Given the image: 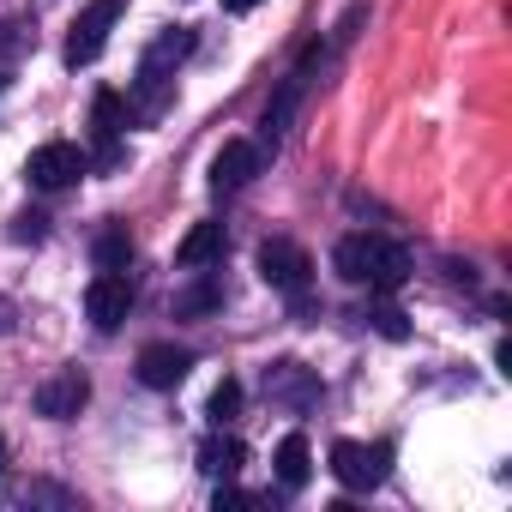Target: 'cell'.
<instances>
[{
	"label": "cell",
	"mask_w": 512,
	"mask_h": 512,
	"mask_svg": "<svg viewBox=\"0 0 512 512\" xmlns=\"http://www.w3.org/2000/svg\"><path fill=\"white\" fill-rule=\"evenodd\" d=\"M332 272H338L344 284H368V290L392 296V290L410 278V253H404L398 241L362 229V235H344V241L332 247Z\"/></svg>",
	"instance_id": "obj_1"
},
{
	"label": "cell",
	"mask_w": 512,
	"mask_h": 512,
	"mask_svg": "<svg viewBox=\"0 0 512 512\" xmlns=\"http://www.w3.org/2000/svg\"><path fill=\"white\" fill-rule=\"evenodd\" d=\"M386 470H392V446H386V440H374V446L338 440V446H332V476H338L350 494H374V488L386 482Z\"/></svg>",
	"instance_id": "obj_2"
},
{
	"label": "cell",
	"mask_w": 512,
	"mask_h": 512,
	"mask_svg": "<svg viewBox=\"0 0 512 512\" xmlns=\"http://www.w3.org/2000/svg\"><path fill=\"white\" fill-rule=\"evenodd\" d=\"M127 0H91V7L73 19V37H67V67H91L103 49H109V31L121 25Z\"/></svg>",
	"instance_id": "obj_3"
},
{
	"label": "cell",
	"mask_w": 512,
	"mask_h": 512,
	"mask_svg": "<svg viewBox=\"0 0 512 512\" xmlns=\"http://www.w3.org/2000/svg\"><path fill=\"white\" fill-rule=\"evenodd\" d=\"M260 278H266L272 290H284L290 302H302V296H308V278H314V260H308V247H296V241L272 235V241L260 247Z\"/></svg>",
	"instance_id": "obj_4"
},
{
	"label": "cell",
	"mask_w": 512,
	"mask_h": 512,
	"mask_svg": "<svg viewBox=\"0 0 512 512\" xmlns=\"http://www.w3.org/2000/svg\"><path fill=\"white\" fill-rule=\"evenodd\" d=\"M79 175H85V151L67 145V139H49V145H37V151L25 157V181L43 187V193H61V187H73Z\"/></svg>",
	"instance_id": "obj_5"
},
{
	"label": "cell",
	"mask_w": 512,
	"mask_h": 512,
	"mask_svg": "<svg viewBox=\"0 0 512 512\" xmlns=\"http://www.w3.org/2000/svg\"><path fill=\"white\" fill-rule=\"evenodd\" d=\"M127 308H133V284H127V272H97L91 290H85V314H91V326H97V332H115V326L127 320Z\"/></svg>",
	"instance_id": "obj_6"
},
{
	"label": "cell",
	"mask_w": 512,
	"mask_h": 512,
	"mask_svg": "<svg viewBox=\"0 0 512 512\" xmlns=\"http://www.w3.org/2000/svg\"><path fill=\"white\" fill-rule=\"evenodd\" d=\"M85 404H91V380L79 368H61L37 386V416H49V422H73Z\"/></svg>",
	"instance_id": "obj_7"
},
{
	"label": "cell",
	"mask_w": 512,
	"mask_h": 512,
	"mask_svg": "<svg viewBox=\"0 0 512 512\" xmlns=\"http://www.w3.org/2000/svg\"><path fill=\"white\" fill-rule=\"evenodd\" d=\"M266 151L260 145H247V139H229L217 157H211V193H241L253 175H260Z\"/></svg>",
	"instance_id": "obj_8"
},
{
	"label": "cell",
	"mask_w": 512,
	"mask_h": 512,
	"mask_svg": "<svg viewBox=\"0 0 512 512\" xmlns=\"http://www.w3.org/2000/svg\"><path fill=\"white\" fill-rule=\"evenodd\" d=\"M187 368H193V356L181 344H145L139 350V386H151V392H175L187 380Z\"/></svg>",
	"instance_id": "obj_9"
},
{
	"label": "cell",
	"mask_w": 512,
	"mask_h": 512,
	"mask_svg": "<svg viewBox=\"0 0 512 512\" xmlns=\"http://www.w3.org/2000/svg\"><path fill=\"white\" fill-rule=\"evenodd\" d=\"M169 97H175V73H169V67H157V61H139V79H133L127 115H139V121H157V115L169 109Z\"/></svg>",
	"instance_id": "obj_10"
},
{
	"label": "cell",
	"mask_w": 512,
	"mask_h": 512,
	"mask_svg": "<svg viewBox=\"0 0 512 512\" xmlns=\"http://www.w3.org/2000/svg\"><path fill=\"white\" fill-rule=\"evenodd\" d=\"M302 97H308V79H302V73H290V79L272 91V103H266V115H260V133H266V145H272V151H278V139L290 133V121H296Z\"/></svg>",
	"instance_id": "obj_11"
},
{
	"label": "cell",
	"mask_w": 512,
	"mask_h": 512,
	"mask_svg": "<svg viewBox=\"0 0 512 512\" xmlns=\"http://www.w3.org/2000/svg\"><path fill=\"white\" fill-rule=\"evenodd\" d=\"M241 464H247V446H241L235 434H211V440H199V470H205L211 482H235Z\"/></svg>",
	"instance_id": "obj_12"
},
{
	"label": "cell",
	"mask_w": 512,
	"mask_h": 512,
	"mask_svg": "<svg viewBox=\"0 0 512 512\" xmlns=\"http://www.w3.org/2000/svg\"><path fill=\"white\" fill-rule=\"evenodd\" d=\"M217 260H223V223H193L175 247V266L199 272V266H217Z\"/></svg>",
	"instance_id": "obj_13"
},
{
	"label": "cell",
	"mask_w": 512,
	"mask_h": 512,
	"mask_svg": "<svg viewBox=\"0 0 512 512\" xmlns=\"http://www.w3.org/2000/svg\"><path fill=\"white\" fill-rule=\"evenodd\" d=\"M266 392L272 398H290V404H314L320 398V386H314V374L302 362H272L266 368Z\"/></svg>",
	"instance_id": "obj_14"
},
{
	"label": "cell",
	"mask_w": 512,
	"mask_h": 512,
	"mask_svg": "<svg viewBox=\"0 0 512 512\" xmlns=\"http://www.w3.org/2000/svg\"><path fill=\"white\" fill-rule=\"evenodd\" d=\"M272 464H278V482H284V488H308V476H314V452H308V434H284Z\"/></svg>",
	"instance_id": "obj_15"
},
{
	"label": "cell",
	"mask_w": 512,
	"mask_h": 512,
	"mask_svg": "<svg viewBox=\"0 0 512 512\" xmlns=\"http://www.w3.org/2000/svg\"><path fill=\"white\" fill-rule=\"evenodd\" d=\"M91 260H97V272H127L133 266V235H127V223H109L91 241Z\"/></svg>",
	"instance_id": "obj_16"
},
{
	"label": "cell",
	"mask_w": 512,
	"mask_h": 512,
	"mask_svg": "<svg viewBox=\"0 0 512 512\" xmlns=\"http://www.w3.org/2000/svg\"><path fill=\"white\" fill-rule=\"evenodd\" d=\"M223 302V284L199 266V284H187V290H175V320H199V314H211Z\"/></svg>",
	"instance_id": "obj_17"
},
{
	"label": "cell",
	"mask_w": 512,
	"mask_h": 512,
	"mask_svg": "<svg viewBox=\"0 0 512 512\" xmlns=\"http://www.w3.org/2000/svg\"><path fill=\"white\" fill-rule=\"evenodd\" d=\"M205 416L223 428V422H235L241 416V380H223L217 392H211V404H205Z\"/></svg>",
	"instance_id": "obj_18"
},
{
	"label": "cell",
	"mask_w": 512,
	"mask_h": 512,
	"mask_svg": "<svg viewBox=\"0 0 512 512\" xmlns=\"http://www.w3.org/2000/svg\"><path fill=\"white\" fill-rule=\"evenodd\" d=\"M362 320H368L380 338H392V344H404V338H410V320H404L398 308H374V314H362Z\"/></svg>",
	"instance_id": "obj_19"
},
{
	"label": "cell",
	"mask_w": 512,
	"mask_h": 512,
	"mask_svg": "<svg viewBox=\"0 0 512 512\" xmlns=\"http://www.w3.org/2000/svg\"><path fill=\"white\" fill-rule=\"evenodd\" d=\"M43 223H49L43 211H19L13 217V241H43Z\"/></svg>",
	"instance_id": "obj_20"
},
{
	"label": "cell",
	"mask_w": 512,
	"mask_h": 512,
	"mask_svg": "<svg viewBox=\"0 0 512 512\" xmlns=\"http://www.w3.org/2000/svg\"><path fill=\"white\" fill-rule=\"evenodd\" d=\"M217 512H235V506H253V494H241L235 482H217V500H211Z\"/></svg>",
	"instance_id": "obj_21"
},
{
	"label": "cell",
	"mask_w": 512,
	"mask_h": 512,
	"mask_svg": "<svg viewBox=\"0 0 512 512\" xmlns=\"http://www.w3.org/2000/svg\"><path fill=\"white\" fill-rule=\"evenodd\" d=\"M25 500H55V506H73V494H67V488H49V482H31V488H25Z\"/></svg>",
	"instance_id": "obj_22"
},
{
	"label": "cell",
	"mask_w": 512,
	"mask_h": 512,
	"mask_svg": "<svg viewBox=\"0 0 512 512\" xmlns=\"http://www.w3.org/2000/svg\"><path fill=\"white\" fill-rule=\"evenodd\" d=\"M223 7H229V13H253V7H260V0H223Z\"/></svg>",
	"instance_id": "obj_23"
},
{
	"label": "cell",
	"mask_w": 512,
	"mask_h": 512,
	"mask_svg": "<svg viewBox=\"0 0 512 512\" xmlns=\"http://www.w3.org/2000/svg\"><path fill=\"white\" fill-rule=\"evenodd\" d=\"M0 332H13V302H0Z\"/></svg>",
	"instance_id": "obj_24"
},
{
	"label": "cell",
	"mask_w": 512,
	"mask_h": 512,
	"mask_svg": "<svg viewBox=\"0 0 512 512\" xmlns=\"http://www.w3.org/2000/svg\"><path fill=\"white\" fill-rule=\"evenodd\" d=\"M0 470H7V434H0Z\"/></svg>",
	"instance_id": "obj_25"
},
{
	"label": "cell",
	"mask_w": 512,
	"mask_h": 512,
	"mask_svg": "<svg viewBox=\"0 0 512 512\" xmlns=\"http://www.w3.org/2000/svg\"><path fill=\"white\" fill-rule=\"evenodd\" d=\"M0 91H7V79H0Z\"/></svg>",
	"instance_id": "obj_26"
}]
</instances>
